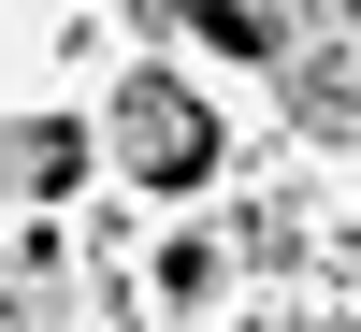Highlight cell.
<instances>
[{
    "mask_svg": "<svg viewBox=\"0 0 361 332\" xmlns=\"http://www.w3.org/2000/svg\"><path fill=\"white\" fill-rule=\"evenodd\" d=\"M159 15L260 58L304 130H361V0H159Z\"/></svg>",
    "mask_w": 361,
    "mask_h": 332,
    "instance_id": "1",
    "label": "cell"
},
{
    "mask_svg": "<svg viewBox=\"0 0 361 332\" xmlns=\"http://www.w3.org/2000/svg\"><path fill=\"white\" fill-rule=\"evenodd\" d=\"M102 145H116V173H145V188H202V173H217V116H202L173 73H130V87H116Z\"/></svg>",
    "mask_w": 361,
    "mask_h": 332,
    "instance_id": "2",
    "label": "cell"
},
{
    "mask_svg": "<svg viewBox=\"0 0 361 332\" xmlns=\"http://www.w3.org/2000/svg\"><path fill=\"white\" fill-rule=\"evenodd\" d=\"M87 173V130L73 116H0V202H58Z\"/></svg>",
    "mask_w": 361,
    "mask_h": 332,
    "instance_id": "3",
    "label": "cell"
},
{
    "mask_svg": "<svg viewBox=\"0 0 361 332\" xmlns=\"http://www.w3.org/2000/svg\"><path fill=\"white\" fill-rule=\"evenodd\" d=\"M0 332H44V260L0 246Z\"/></svg>",
    "mask_w": 361,
    "mask_h": 332,
    "instance_id": "4",
    "label": "cell"
}]
</instances>
